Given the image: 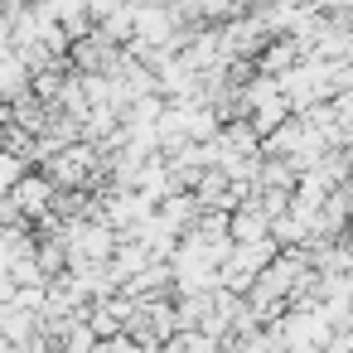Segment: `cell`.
I'll return each mask as SVG.
<instances>
[{"label":"cell","instance_id":"1","mask_svg":"<svg viewBox=\"0 0 353 353\" xmlns=\"http://www.w3.org/2000/svg\"><path fill=\"white\" fill-rule=\"evenodd\" d=\"M54 189H59V184H54L49 174H30V179H20V184L10 189V203H15V208H20L25 218H39V213L49 208Z\"/></svg>","mask_w":353,"mask_h":353}]
</instances>
